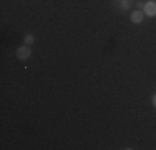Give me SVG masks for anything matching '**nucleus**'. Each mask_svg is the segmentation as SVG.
I'll list each match as a JSON object with an SVG mask.
<instances>
[{
    "label": "nucleus",
    "mask_w": 156,
    "mask_h": 150,
    "mask_svg": "<svg viewBox=\"0 0 156 150\" xmlns=\"http://www.w3.org/2000/svg\"><path fill=\"white\" fill-rule=\"evenodd\" d=\"M131 20H133V24H140V22H143V12H140V10L133 12L131 13Z\"/></svg>",
    "instance_id": "obj_3"
},
{
    "label": "nucleus",
    "mask_w": 156,
    "mask_h": 150,
    "mask_svg": "<svg viewBox=\"0 0 156 150\" xmlns=\"http://www.w3.org/2000/svg\"><path fill=\"white\" fill-rule=\"evenodd\" d=\"M153 105H154V107H156V95L153 97Z\"/></svg>",
    "instance_id": "obj_6"
},
{
    "label": "nucleus",
    "mask_w": 156,
    "mask_h": 150,
    "mask_svg": "<svg viewBox=\"0 0 156 150\" xmlns=\"http://www.w3.org/2000/svg\"><path fill=\"white\" fill-rule=\"evenodd\" d=\"M129 9V0H121V10H128Z\"/></svg>",
    "instance_id": "obj_4"
},
{
    "label": "nucleus",
    "mask_w": 156,
    "mask_h": 150,
    "mask_svg": "<svg viewBox=\"0 0 156 150\" xmlns=\"http://www.w3.org/2000/svg\"><path fill=\"white\" fill-rule=\"evenodd\" d=\"M30 43H33V37L27 35V37H25V45H30Z\"/></svg>",
    "instance_id": "obj_5"
},
{
    "label": "nucleus",
    "mask_w": 156,
    "mask_h": 150,
    "mask_svg": "<svg viewBox=\"0 0 156 150\" xmlns=\"http://www.w3.org/2000/svg\"><path fill=\"white\" fill-rule=\"evenodd\" d=\"M17 55H18V58H22V60H25V58H28L30 57V48L25 45V47H20L17 50Z\"/></svg>",
    "instance_id": "obj_2"
},
{
    "label": "nucleus",
    "mask_w": 156,
    "mask_h": 150,
    "mask_svg": "<svg viewBox=\"0 0 156 150\" xmlns=\"http://www.w3.org/2000/svg\"><path fill=\"white\" fill-rule=\"evenodd\" d=\"M144 13L150 15V17H154L156 15V2H148L144 5Z\"/></svg>",
    "instance_id": "obj_1"
}]
</instances>
